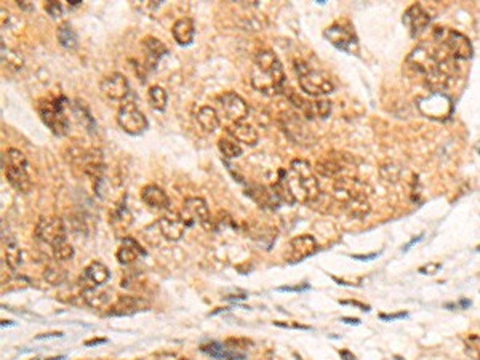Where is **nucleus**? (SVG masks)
I'll return each mask as SVG.
<instances>
[{
    "label": "nucleus",
    "mask_w": 480,
    "mask_h": 360,
    "mask_svg": "<svg viewBox=\"0 0 480 360\" xmlns=\"http://www.w3.org/2000/svg\"><path fill=\"white\" fill-rule=\"evenodd\" d=\"M456 60L442 42L432 39L420 43L406 58V66L415 71L429 88L442 92L448 87L456 74Z\"/></svg>",
    "instance_id": "1"
},
{
    "label": "nucleus",
    "mask_w": 480,
    "mask_h": 360,
    "mask_svg": "<svg viewBox=\"0 0 480 360\" xmlns=\"http://www.w3.org/2000/svg\"><path fill=\"white\" fill-rule=\"evenodd\" d=\"M314 172L313 165L303 159L293 160L288 170H280L279 179L273 184L280 202L288 205H295L296 202L314 205L322 195Z\"/></svg>",
    "instance_id": "2"
},
{
    "label": "nucleus",
    "mask_w": 480,
    "mask_h": 360,
    "mask_svg": "<svg viewBox=\"0 0 480 360\" xmlns=\"http://www.w3.org/2000/svg\"><path fill=\"white\" fill-rule=\"evenodd\" d=\"M371 193L373 188L369 183L351 175H343L333 183V200L355 219H364L370 213Z\"/></svg>",
    "instance_id": "3"
},
{
    "label": "nucleus",
    "mask_w": 480,
    "mask_h": 360,
    "mask_svg": "<svg viewBox=\"0 0 480 360\" xmlns=\"http://www.w3.org/2000/svg\"><path fill=\"white\" fill-rule=\"evenodd\" d=\"M250 81L252 87L266 97H275L285 92L287 76L284 66L273 50L263 48L255 55Z\"/></svg>",
    "instance_id": "4"
},
{
    "label": "nucleus",
    "mask_w": 480,
    "mask_h": 360,
    "mask_svg": "<svg viewBox=\"0 0 480 360\" xmlns=\"http://www.w3.org/2000/svg\"><path fill=\"white\" fill-rule=\"evenodd\" d=\"M293 69L298 77V83L304 93L310 97H322V95H330L335 90V83L331 78L325 74L324 71L315 69L309 63L303 60H295Z\"/></svg>",
    "instance_id": "5"
},
{
    "label": "nucleus",
    "mask_w": 480,
    "mask_h": 360,
    "mask_svg": "<svg viewBox=\"0 0 480 360\" xmlns=\"http://www.w3.org/2000/svg\"><path fill=\"white\" fill-rule=\"evenodd\" d=\"M2 160H7V164H2V168L11 188L21 194H29L32 189V179L27 173L26 155L21 151L11 148L2 154Z\"/></svg>",
    "instance_id": "6"
},
{
    "label": "nucleus",
    "mask_w": 480,
    "mask_h": 360,
    "mask_svg": "<svg viewBox=\"0 0 480 360\" xmlns=\"http://www.w3.org/2000/svg\"><path fill=\"white\" fill-rule=\"evenodd\" d=\"M66 104H69L64 97L53 99H42L37 106L39 116L56 137H64L69 130V119L66 116Z\"/></svg>",
    "instance_id": "7"
},
{
    "label": "nucleus",
    "mask_w": 480,
    "mask_h": 360,
    "mask_svg": "<svg viewBox=\"0 0 480 360\" xmlns=\"http://www.w3.org/2000/svg\"><path fill=\"white\" fill-rule=\"evenodd\" d=\"M432 39L442 42L448 48V52L458 61L472 58L474 50L471 41L458 31L448 29V27H436L432 32Z\"/></svg>",
    "instance_id": "8"
},
{
    "label": "nucleus",
    "mask_w": 480,
    "mask_h": 360,
    "mask_svg": "<svg viewBox=\"0 0 480 360\" xmlns=\"http://www.w3.org/2000/svg\"><path fill=\"white\" fill-rule=\"evenodd\" d=\"M179 213H181L186 226L200 224V226L207 230L213 229V218L210 208H208V204L202 199V197H189V199H186Z\"/></svg>",
    "instance_id": "9"
},
{
    "label": "nucleus",
    "mask_w": 480,
    "mask_h": 360,
    "mask_svg": "<svg viewBox=\"0 0 480 360\" xmlns=\"http://www.w3.org/2000/svg\"><path fill=\"white\" fill-rule=\"evenodd\" d=\"M287 98L290 99V103L306 117V119H329L331 114V103L325 99H306L301 95L296 93L295 90H285Z\"/></svg>",
    "instance_id": "10"
},
{
    "label": "nucleus",
    "mask_w": 480,
    "mask_h": 360,
    "mask_svg": "<svg viewBox=\"0 0 480 360\" xmlns=\"http://www.w3.org/2000/svg\"><path fill=\"white\" fill-rule=\"evenodd\" d=\"M327 41L349 55L359 52V39L349 22H335L324 32Z\"/></svg>",
    "instance_id": "11"
},
{
    "label": "nucleus",
    "mask_w": 480,
    "mask_h": 360,
    "mask_svg": "<svg viewBox=\"0 0 480 360\" xmlns=\"http://www.w3.org/2000/svg\"><path fill=\"white\" fill-rule=\"evenodd\" d=\"M117 123L123 132L133 134V137L144 133L149 127L148 117L143 114V111H141L135 103H127L118 109Z\"/></svg>",
    "instance_id": "12"
},
{
    "label": "nucleus",
    "mask_w": 480,
    "mask_h": 360,
    "mask_svg": "<svg viewBox=\"0 0 480 360\" xmlns=\"http://www.w3.org/2000/svg\"><path fill=\"white\" fill-rule=\"evenodd\" d=\"M217 111L221 112L231 123L244 122L248 117V112H250L247 101L234 92H226L219 95L217 98Z\"/></svg>",
    "instance_id": "13"
},
{
    "label": "nucleus",
    "mask_w": 480,
    "mask_h": 360,
    "mask_svg": "<svg viewBox=\"0 0 480 360\" xmlns=\"http://www.w3.org/2000/svg\"><path fill=\"white\" fill-rule=\"evenodd\" d=\"M36 239L42 244L53 247L66 240V226L58 216H42L36 224Z\"/></svg>",
    "instance_id": "14"
},
{
    "label": "nucleus",
    "mask_w": 480,
    "mask_h": 360,
    "mask_svg": "<svg viewBox=\"0 0 480 360\" xmlns=\"http://www.w3.org/2000/svg\"><path fill=\"white\" fill-rule=\"evenodd\" d=\"M282 132L287 134V138L298 146H310L314 144V134L309 132V128L304 125L301 117L295 114L284 112L279 119Z\"/></svg>",
    "instance_id": "15"
},
{
    "label": "nucleus",
    "mask_w": 480,
    "mask_h": 360,
    "mask_svg": "<svg viewBox=\"0 0 480 360\" xmlns=\"http://www.w3.org/2000/svg\"><path fill=\"white\" fill-rule=\"evenodd\" d=\"M351 162H352V159L348 154L331 151V153L325 154L317 162V164H315L314 170L322 176L336 179L343 175H346V170L349 167H351Z\"/></svg>",
    "instance_id": "16"
},
{
    "label": "nucleus",
    "mask_w": 480,
    "mask_h": 360,
    "mask_svg": "<svg viewBox=\"0 0 480 360\" xmlns=\"http://www.w3.org/2000/svg\"><path fill=\"white\" fill-rule=\"evenodd\" d=\"M109 277L111 272L106 264L101 261H93L83 269L81 277H78V285L82 286L83 291H93L98 289V286L104 285L107 280H109Z\"/></svg>",
    "instance_id": "17"
},
{
    "label": "nucleus",
    "mask_w": 480,
    "mask_h": 360,
    "mask_svg": "<svg viewBox=\"0 0 480 360\" xmlns=\"http://www.w3.org/2000/svg\"><path fill=\"white\" fill-rule=\"evenodd\" d=\"M157 228H159V234L163 239L168 242H178L183 239L186 233V223L181 216V213L167 212L159 221H157Z\"/></svg>",
    "instance_id": "18"
},
{
    "label": "nucleus",
    "mask_w": 480,
    "mask_h": 360,
    "mask_svg": "<svg viewBox=\"0 0 480 360\" xmlns=\"http://www.w3.org/2000/svg\"><path fill=\"white\" fill-rule=\"evenodd\" d=\"M100 90L107 99L122 101L130 95V83L127 81V77L121 74V72H112V74L106 76L103 81H101Z\"/></svg>",
    "instance_id": "19"
},
{
    "label": "nucleus",
    "mask_w": 480,
    "mask_h": 360,
    "mask_svg": "<svg viewBox=\"0 0 480 360\" xmlns=\"http://www.w3.org/2000/svg\"><path fill=\"white\" fill-rule=\"evenodd\" d=\"M317 242L309 234L296 235L290 240L287 250V261L288 263H298L301 260H306L308 256L314 255L317 251Z\"/></svg>",
    "instance_id": "20"
},
{
    "label": "nucleus",
    "mask_w": 480,
    "mask_h": 360,
    "mask_svg": "<svg viewBox=\"0 0 480 360\" xmlns=\"http://www.w3.org/2000/svg\"><path fill=\"white\" fill-rule=\"evenodd\" d=\"M420 109L423 114L434 119H444L451 114V101L442 92H434L420 101Z\"/></svg>",
    "instance_id": "21"
},
{
    "label": "nucleus",
    "mask_w": 480,
    "mask_h": 360,
    "mask_svg": "<svg viewBox=\"0 0 480 360\" xmlns=\"http://www.w3.org/2000/svg\"><path fill=\"white\" fill-rule=\"evenodd\" d=\"M402 22L406 26L411 37H418L420 34L426 31L429 22H431V16H429L427 11L423 8V5L413 4L411 7L406 8Z\"/></svg>",
    "instance_id": "22"
},
{
    "label": "nucleus",
    "mask_w": 480,
    "mask_h": 360,
    "mask_svg": "<svg viewBox=\"0 0 480 360\" xmlns=\"http://www.w3.org/2000/svg\"><path fill=\"white\" fill-rule=\"evenodd\" d=\"M141 200H143L149 208H152V210H170V197H168L165 191L160 189L159 186L149 184L143 188V191H141Z\"/></svg>",
    "instance_id": "23"
},
{
    "label": "nucleus",
    "mask_w": 480,
    "mask_h": 360,
    "mask_svg": "<svg viewBox=\"0 0 480 360\" xmlns=\"http://www.w3.org/2000/svg\"><path fill=\"white\" fill-rule=\"evenodd\" d=\"M226 132L237 143L247 144V146H256L259 141V134L255 130V127H252L250 123L245 122H235L226 127Z\"/></svg>",
    "instance_id": "24"
},
{
    "label": "nucleus",
    "mask_w": 480,
    "mask_h": 360,
    "mask_svg": "<svg viewBox=\"0 0 480 360\" xmlns=\"http://www.w3.org/2000/svg\"><path fill=\"white\" fill-rule=\"evenodd\" d=\"M146 306L148 305L138 296H121L114 305L111 306V311L107 314L117 317L133 316V314H137L139 311H144Z\"/></svg>",
    "instance_id": "25"
},
{
    "label": "nucleus",
    "mask_w": 480,
    "mask_h": 360,
    "mask_svg": "<svg viewBox=\"0 0 480 360\" xmlns=\"http://www.w3.org/2000/svg\"><path fill=\"white\" fill-rule=\"evenodd\" d=\"M200 349L202 352H205L207 356L217 360H242L247 356L245 352H240L239 349H235V347H231L218 341H213L210 345H203Z\"/></svg>",
    "instance_id": "26"
},
{
    "label": "nucleus",
    "mask_w": 480,
    "mask_h": 360,
    "mask_svg": "<svg viewBox=\"0 0 480 360\" xmlns=\"http://www.w3.org/2000/svg\"><path fill=\"white\" fill-rule=\"evenodd\" d=\"M143 50L146 56V67H151V69H154L157 63L168 53V48L156 37H146L143 41Z\"/></svg>",
    "instance_id": "27"
},
{
    "label": "nucleus",
    "mask_w": 480,
    "mask_h": 360,
    "mask_svg": "<svg viewBox=\"0 0 480 360\" xmlns=\"http://www.w3.org/2000/svg\"><path fill=\"white\" fill-rule=\"evenodd\" d=\"M146 251L143 247H141L137 240L132 237H125L122 240L121 249L117 250V261L123 264V266H128L138 260L139 256H144Z\"/></svg>",
    "instance_id": "28"
},
{
    "label": "nucleus",
    "mask_w": 480,
    "mask_h": 360,
    "mask_svg": "<svg viewBox=\"0 0 480 360\" xmlns=\"http://www.w3.org/2000/svg\"><path fill=\"white\" fill-rule=\"evenodd\" d=\"M172 34H173V39L174 42L178 45H181V47H186V45H191L192 41H194V34H196V26H194V21L192 18H179L178 21H174V25L172 27Z\"/></svg>",
    "instance_id": "29"
},
{
    "label": "nucleus",
    "mask_w": 480,
    "mask_h": 360,
    "mask_svg": "<svg viewBox=\"0 0 480 360\" xmlns=\"http://www.w3.org/2000/svg\"><path fill=\"white\" fill-rule=\"evenodd\" d=\"M248 195L252 197L253 200L256 202L259 207H270V208H277L280 204V199L279 195L275 194V191L273 189V186L270 188H266V186H252L250 191H248Z\"/></svg>",
    "instance_id": "30"
},
{
    "label": "nucleus",
    "mask_w": 480,
    "mask_h": 360,
    "mask_svg": "<svg viewBox=\"0 0 480 360\" xmlns=\"http://www.w3.org/2000/svg\"><path fill=\"white\" fill-rule=\"evenodd\" d=\"M196 120L207 133H213L219 127V112L212 106H203L196 114Z\"/></svg>",
    "instance_id": "31"
},
{
    "label": "nucleus",
    "mask_w": 480,
    "mask_h": 360,
    "mask_svg": "<svg viewBox=\"0 0 480 360\" xmlns=\"http://www.w3.org/2000/svg\"><path fill=\"white\" fill-rule=\"evenodd\" d=\"M71 109H72V114H74V117H76V120L81 123L83 128H87V132H90V133L96 132V122L93 119V116L90 114V111L85 104L81 103V101L77 99V101H74V104L71 106Z\"/></svg>",
    "instance_id": "32"
},
{
    "label": "nucleus",
    "mask_w": 480,
    "mask_h": 360,
    "mask_svg": "<svg viewBox=\"0 0 480 360\" xmlns=\"http://www.w3.org/2000/svg\"><path fill=\"white\" fill-rule=\"evenodd\" d=\"M56 37H58V42L61 47H64L66 50H74L78 43L77 34L74 31V27L71 26V22H61L56 29Z\"/></svg>",
    "instance_id": "33"
},
{
    "label": "nucleus",
    "mask_w": 480,
    "mask_h": 360,
    "mask_svg": "<svg viewBox=\"0 0 480 360\" xmlns=\"http://www.w3.org/2000/svg\"><path fill=\"white\" fill-rule=\"evenodd\" d=\"M5 261H7L8 268H11V271H18L22 264V253L18 245V242L15 239L7 240L5 244Z\"/></svg>",
    "instance_id": "34"
},
{
    "label": "nucleus",
    "mask_w": 480,
    "mask_h": 360,
    "mask_svg": "<svg viewBox=\"0 0 480 360\" xmlns=\"http://www.w3.org/2000/svg\"><path fill=\"white\" fill-rule=\"evenodd\" d=\"M148 98H149V104L152 109L165 111L168 97H167L165 90H163L160 85H152L148 92Z\"/></svg>",
    "instance_id": "35"
},
{
    "label": "nucleus",
    "mask_w": 480,
    "mask_h": 360,
    "mask_svg": "<svg viewBox=\"0 0 480 360\" xmlns=\"http://www.w3.org/2000/svg\"><path fill=\"white\" fill-rule=\"evenodd\" d=\"M112 226L117 228V229H127L130 224H132V213L127 208L125 204H118L117 208L112 213V219H111Z\"/></svg>",
    "instance_id": "36"
},
{
    "label": "nucleus",
    "mask_w": 480,
    "mask_h": 360,
    "mask_svg": "<svg viewBox=\"0 0 480 360\" xmlns=\"http://www.w3.org/2000/svg\"><path fill=\"white\" fill-rule=\"evenodd\" d=\"M218 148L226 159H237L242 155V146L233 138H219Z\"/></svg>",
    "instance_id": "37"
},
{
    "label": "nucleus",
    "mask_w": 480,
    "mask_h": 360,
    "mask_svg": "<svg viewBox=\"0 0 480 360\" xmlns=\"http://www.w3.org/2000/svg\"><path fill=\"white\" fill-rule=\"evenodd\" d=\"M2 64L10 71H20L22 67V58L18 52L5 48V43H2Z\"/></svg>",
    "instance_id": "38"
},
{
    "label": "nucleus",
    "mask_w": 480,
    "mask_h": 360,
    "mask_svg": "<svg viewBox=\"0 0 480 360\" xmlns=\"http://www.w3.org/2000/svg\"><path fill=\"white\" fill-rule=\"evenodd\" d=\"M52 251H53V258L56 261L63 263V261H69L72 256H74V247H72L69 242L63 240L60 242V244H56L52 247Z\"/></svg>",
    "instance_id": "39"
},
{
    "label": "nucleus",
    "mask_w": 480,
    "mask_h": 360,
    "mask_svg": "<svg viewBox=\"0 0 480 360\" xmlns=\"http://www.w3.org/2000/svg\"><path fill=\"white\" fill-rule=\"evenodd\" d=\"M400 173H402V168L395 164H388L380 168V175L383 178V181L386 183H397Z\"/></svg>",
    "instance_id": "40"
},
{
    "label": "nucleus",
    "mask_w": 480,
    "mask_h": 360,
    "mask_svg": "<svg viewBox=\"0 0 480 360\" xmlns=\"http://www.w3.org/2000/svg\"><path fill=\"white\" fill-rule=\"evenodd\" d=\"M109 300H111L109 291H101V293L85 296V303H87L90 307H93V309H100V307L107 306V303H109Z\"/></svg>",
    "instance_id": "41"
},
{
    "label": "nucleus",
    "mask_w": 480,
    "mask_h": 360,
    "mask_svg": "<svg viewBox=\"0 0 480 360\" xmlns=\"http://www.w3.org/2000/svg\"><path fill=\"white\" fill-rule=\"evenodd\" d=\"M466 354L474 360H480V336L471 335L466 340Z\"/></svg>",
    "instance_id": "42"
},
{
    "label": "nucleus",
    "mask_w": 480,
    "mask_h": 360,
    "mask_svg": "<svg viewBox=\"0 0 480 360\" xmlns=\"http://www.w3.org/2000/svg\"><path fill=\"white\" fill-rule=\"evenodd\" d=\"M43 8L50 16H52V18H60V16H63L64 13L63 4L61 2H45Z\"/></svg>",
    "instance_id": "43"
},
{
    "label": "nucleus",
    "mask_w": 480,
    "mask_h": 360,
    "mask_svg": "<svg viewBox=\"0 0 480 360\" xmlns=\"http://www.w3.org/2000/svg\"><path fill=\"white\" fill-rule=\"evenodd\" d=\"M45 277H47V280L52 285H60L64 280V272L61 271V269L48 268L47 272H45Z\"/></svg>",
    "instance_id": "44"
},
{
    "label": "nucleus",
    "mask_w": 480,
    "mask_h": 360,
    "mask_svg": "<svg viewBox=\"0 0 480 360\" xmlns=\"http://www.w3.org/2000/svg\"><path fill=\"white\" fill-rule=\"evenodd\" d=\"M160 4L162 2H159V0H152V2H138L137 8L139 11H143V13H149V11L156 10L157 7H160Z\"/></svg>",
    "instance_id": "45"
},
{
    "label": "nucleus",
    "mask_w": 480,
    "mask_h": 360,
    "mask_svg": "<svg viewBox=\"0 0 480 360\" xmlns=\"http://www.w3.org/2000/svg\"><path fill=\"white\" fill-rule=\"evenodd\" d=\"M440 263H429V264H425V266H421L420 268V272L421 274H425V275H432V274H436L437 271H440Z\"/></svg>",
    "instance_id": "46"
},
{
    "label": "nucleus",
    "mask_w": 480,
    "mask_h": 360,
    "mask_svg": "<svg viewBox=\"0 0 480 360\" xmlns=\"http://www.w3.org/2000/svg\"><path fill=\"white\" fill-rule=\"evenodd\" d=\"M309 290V285H296V286H280L279 291H304Z\"/></svg>",
    "instance_id": "47"
},
{
    "label": "nucleus",
    "mask_w": 480,
    "mask_h": 360,
    "mask_svg": "<svg viewBox=\"0 0 480 360\" xmlns=\"http://www.w3.org/2000/svg\"><path fill=\"white\" fill-rule=\"evenodd\" d=\"M383 320H395V319H404L406 317V312H399V314H381L380 316Z\"/></svg>",
    "instance_id": "48"
},
{
    "label": "nucleus",
    "mask_w": 480,
    "mask_h": 360,
    "mask_svg": "<svg viewBox=\"0 0 480 360\" xmlns=\"http://www.w3.org/2000/svg\"><path fill=\"white\" fill-rule=\"evenodd\" d=\"M341 305H349V306H354V307L362 309V311H370V307H369V306L362 305V303H359V301H341Z\"/></svg>",
    "instance_id": "49"
},
{
    "label": "nucleus",
    "mask_w": 480,
    "mask_h": 360,
    "mask_svg": "<svg viewBox=\"0 0 480 360\" xmlns=\"http://www.w3.org/2000/svg\"><path fill=\"white\" fill-rule=\"evenodd\" d=\"M18 7L22 10H27V11L34 10V5L31 2H26V0H18Z\"/></svg>",
    "instance_id": "50"
},
{
    "label": "nucleus",
    "mask_w": 480,
    "mask_h": 360,
    "mask_svg": "<svg viewBox=\"0 0 480 360\" xmlns=\"http://www.w3.org/2000/svg\"><path fill=\"white\" fill-rule=\"evenodd\" d=\"M378 256V253H371V255H366V256H359V255H354L352 258H355V260H360V261H369V260H373V258Z\"/></svg>",
    "instance_id": "51"
},
{
    "label": "nucleus",
    "mask_w": 480,
    "mask_h": 360,
    "mask_svg": "<svg viewBox=\"0 0 480 360\" xmlns=\"http://www.w3.org/2000/svg\"><path fill=\"white\" fill-rule=\"evenodd\" d=\"M340 356H341L344 360H355V357H354L352 354L349 352V351H341V352H340Z\"/></svg>",
    "instance_id": "52"
},
{
    "label": "nucleus",
    "mask_w": 480,
    "mask_h": 360,
    "mask_svg": "<svg viewBox=\"0 0 480 360\" xmlns=\"http://www.w3.org/2000/svg\"><path fill=\"white\" fill-rule=\"evenodd\" d=\"M101 342H106V340H90L85 342V346H93V345H101Z\"/></svg>",
    "instance_id": "53"
},
{
    "label": "nucleus",
    "mask_w": 480,
    "mask_h": 360,
    "mask_svg": "<svg viewBox=\"0 0 480 360\" xmlns=\"http://www.w3.org/2000/svg\"><path fill=\"white\" fill-rule=\"evenodd\" d=\"M344 322L346 324H355V325H359L360 324V320L359 319H343Z\"/></svg>",
    "instance_id": "54"
},
{
    "label": "nucleus",
    "mask_w": 480,
    "mask_h": 360,
    "mask_svg": "<svg viewBox=\"0 0 480 360\" xmlns=\"http://www.w3.org/2000/svg\"><path fill=\"white\" fill-rule=\"evenodd\" d=\"M421 239H423V235H420V237H416V239H413V240H411V242H410V244L405 247V250H409V249H410V247H413V244H416V242H418V240H421Z\"/></svg>",
    "instance_id": "55"
},
{
    "label": "nucleus",
    "mask_w": 480,
    "mask_h": 360,
    "mask_svg": "<svg viewBox=\"0 0 480 360\" xmlns=\"http://www.w3.org/2000/svg\"><path fill=\"white\" fill-rule=\"evenodd\" d=\"M179 360H189V359H179Z\"/></svg>",
    "instance_id": "56"
},
{
    "label": "nucleus",
    "mask_w": 480,
    "mask_h": 360,
    "mask_svg": "<svg viewBox=\"0 0 480 360\" xmlns=\"http://www.w3.org/2000/svg\"><path fill=\"white\" fill-rule=\"evenodd\" d=\"M477 251H480V247H479V249H477Z\"/></svg>",
    "instance_id": "57"
}]
</instances>
